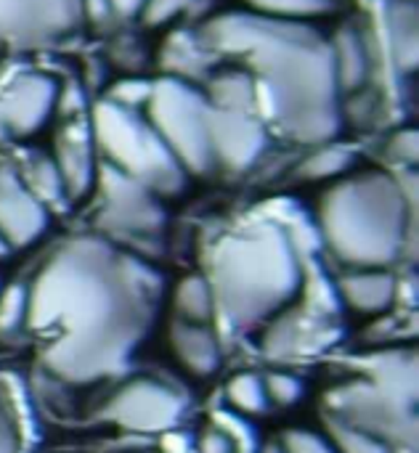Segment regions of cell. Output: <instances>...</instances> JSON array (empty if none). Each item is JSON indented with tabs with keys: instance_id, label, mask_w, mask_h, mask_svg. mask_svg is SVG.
I'll list each match as a JSON object with an SVG mask.
<instances>
[{
	"instance_id": "1",
	"label": "cell",
	"mask_w": 419,
	"mask_h": 453,
	"mask_svg": "<svg viewBox=\"0 0 419 453\" xmlns=\"http://www.w3.org/2000/svg\"><path fill=\"white\" fill-rule=\"evenodd\" d=\"M162 276L98 236L53 250L29 281L27 332L45 337L40 364L66 385H93L128 369L149 334Z\"/></svg>"
},
{
	"instance_id": "2",
	"label": "cell",
	"mask_w": 419,
	"mask_h": 453,
	"mask_svg": "<svg viewBox=\"0 0 419 453\" xmlns=\"http://www.w3.org/2000/svg\"><path fill=\"white\" fill-rule=\"evenodd\" d=\"M215 58H234L258 88L260 114L290 141L319 146L343 130V93L335 77L327 35L316 24L223 11L199 29Z\"/></svg>"
},
{
	"instance_id": "3",
	"label": "cell",
	"mask_w": 419,
	"mask_h": 453,
	"mask_svg": "<svg viewBox=\"0 0 419 453\" xmlns=\"http://www.w3.org/2000/svg\"><path fill=\"white\" fill-rule=\"evenodd\" d=\"M415 226V188L388 170H351L319 202V228L330 252L351 268H388Z\"/></svg>"
},
{
	"instance_id": "4",
	"label": "cell",
	"mask_w": 419,
	"mask_h": 453,
	"mask_svg": "<svg viewBox=\"0 0 419 453\" xmlns=\"http://www.w3.org/2000/svg\"><path fill=\"white\" fill-rule=\"evenodd\" d=\"M207 281L215 311L244 332L292 303L303 287V265L287 228L266 220L218 239Z\"/></svg>"
},
{
	"instance_id": "5",
	"label": "cell",
	"mask_w": 419,
	"mask_h": 453,
	"mask_svg": "<svg viewBox=\"0 0 419 453\" xmlns=\"http://www.w3.org/2000/svg\"><path fill=\"white\" fill-rule=\"evenodd\" d=\"M88 125L104 165L136 178L162 199L186 188V170L162 143L144 109H130L106 98L93 106Z\"/></svg>"
},
{
	"instance_id": "6",
	"label": "cell",
	"mask_w": 419,
	"mask_h": 453,
	"mask_svg": "<svg viewBox=\"0 0 419 453\" xmlns=\"http://www.w3.org/2000/svg\"><path fill=\"white\" fill-rule=\"evenodd\" d=\"M144 114L186 175H210L215 170L210 149V101L199 82L173 74L154 80Z\"/></svg>"
},
{
	"instance_id": "7",
	"label": "cell",
	"mask_w": 419,
	"mask_h": 453,
	"mask_svg": "<svg viewBox=\"0 0 419 453\" xmlns=\"http://www.w3.org/2000/svg\"><path fill=\"white\" fill-rule=\"evenodd\" d=\"M417 403L407 401L383 385L356 377L324 393L327 414H335L364 433L380 438L388 449L401 446L415 451L417 449Z\"/></svg>"
},
{
	"instance_id": "8",
	"label": "cell",
	"mask_w": 419,
	"mask_h": 453,
	"mask_svg": "<svg viewBox=\"0 0 419 453\" xmlns=\"http://www.w3.org/2000/svg\"><path fill=\"white\" fill-rule=\"evenodd\" d=\"M189 411V401L178 388L138 377L117 388L101 406V419L130 433H167L175 430Z\"/></svg>"
},
{
	"instance_id": "9",
	"label": "cell",
	"mask_w": 419,
	"mask_h": 453,
	"mask_svg": "<svg viewBox=\"0 0 419 453\" xmlns=\"http://www.w3.org/2000/svg\"><path fill=\"white\" fill-rule=\"evenodd\" d=\"M98 191V223L109 234L117 236H154L162 231L167 215L162 196H157L149 186L128 178L125 173L98 165L96 188Z\"/></svg>"
},
{
	"instance_id": "10",
	"label": "cell",
	"mask_w": 419,
	"mask_h": 453,
	"mask_svg": "<svg viewBox=\"0 0 419 453\" xmlns=\"http://www.w3.org/2000/svg\"><path fill=\"white\" fill-rule=\"evenodd\" d=\"M85 21V0H0V48H48Z\"/></svg>"
},
{
	"instance_id": "11",
	"label": "cell",
	"mask_w": 419,
	"mask_h": 453,
	"mask_svg": "<svg viewBox=\"0 0 419 453\" xmlns=\"http://www.w3.org/2000/svg\"><path fill=\"white\" fill-rule=\"evenodd\" d=\"M61 106V82L43 69H19L0 85V138L37 135Z\"/></svg>"
},
{
	"instance_id": "12",
	"label": "cell",
	"mask_w": 419,
	"mask_h": 453,
	"mask_svg": "<svg viewBox=\"0 0 419 453\" xmlns=\"http://www.w3.org/2000/svg\"><path fill=\"white\" fill-rule=\"evenodd\" d=\"M271 127L260 111L210 104V149L215 170L247 173L268 151Z\"/></svg>"
},
{
	"instance_id": "13",
	"label": "cell",
	"mask_w": 419,
	"mask_h": 453,
	"mask_svg": "<svg viewBox=\"0 0 419 453\" xmlns=\"http://www.w3.org/2000/svg\"><path fill=\"white\" fill-rule=\"evenodd\" d=\"M50 223L48 207L27 188L19 170L0 162V239L8 250L35 244Z\"/></svg>"
},
{
	"instance_id": "14",
	"label": "cell",
	"mask_w": 419,
	"mask_h": 453,
	"mask_svg": "<svg viewBox=\"0 0 419 453\" xmlns=\"http://www.w3.org/2000/svg\"><path fill=\"white\" fill-rule=\"evenodd\" d=\"M53 162L64 180L66 199H85L96 188L98 178V151L93 143V133L88 122H66L56 133L53 141Z\"/></svg>"
},
{
	"instance_id": "15",
	"label": "cell",
	"mask_w": 419,
	"mask_h": 453,
	"mask_svg": "<svg viewBox=\"0 0 419 453\" xmlns=\"http://www.w3.org/2000/svg\"><path fill=\"white\" fill-rule=\"evenodd\" d=\"M327 42H330V56H332L343 101L345 96H356L367 90L372 82V69H375L372 42L367 32L356 24H343L332 35H327Z\"/></svg>"
},
{
	"instance_id": "16",
	"label": "cell",
	"mask_w": 419,
	"mask_h": 453,
	"mask_svg": "<svg viewBox=\"0 0 419 453\" xmlns=\"http://www.w3.org/2000/svg\"><path fill=\"white\" fill-rule=\"evenodd\" d=\"M167 340H170L173 356L181 361V366L189 374L207 380L221 369V361H223L221 342L207 324H189V321L178 319L170 326Z\"/></svg>"
},
{
	"instance_id": "17",
	"label": "cell",
	"mask_w": 419,
	"mask_h": 453,
	"mask_svg": "<svg viewBox=\"0 0 419 453\" xmlns=\"http://www.w3.org/2000/svg\"><path fill=\"white\" fill-rule=\"evenodd\" d=\"M338 292L356 313L380 316L396 300V279L385 268H353L338 281Z\"/></svg>"
},
{
	"instance_id": "18",
	"label": "cell",
	"mask_w": 419,
	"mask_h": 453,
	"mask_svg": "<svg viewBox=\"0 0 419 453\" xmlns=\"http://www.w3.org/2000/svg\"><path fill=\"white\" fill-rule=\"evenodd\" d=\"M388 56L399 72L417 69V5L412 0H388L383 13Z\"/></svg>"
},
{
	"instance_id": "19",
	"label": "cell",
	"mask_w": 419,
	"mask_h": 453,
	"mask_svg": "<svg viewBox=\"0 0 419 453\" xmlns=\"http://www.w3.org/2000/svg\"><path fill=\"white\" fill-rule=\"evenodd\" d=\"M242 8L274 21L316 24L338 11V0H242Z\"/></svg>"
},
{
	"instance_id": "20",
	"label": "cell",
	"mask_w": 419,
	"mask_h": 453,
	"mask_svg": "<svg viewBox=\"0 0 419 453\" xmlns=\"http://www.w3.org/2000/svg\"><path fill=\"white\" fill-rule=\"evenodd\" d=\"M356 170V151L338 143L327 141L319 146H311V154L300 162V178L303 180H338Z\"/></svg>"
},
{
	"instance_id": "21",
	"label": "cell",
	"mask_w": 419,
	"mask_h": 453,
	"mask_svg": "<svg viewBox=\"0 0 419 453\" xmlns=\"http://www.w3.org/2000/svg\"><path fill=\"white\" fill-rule=\"evenodd\" d=\"M173 305L181 321L189 324H210L215 316V297L213 287L205 273H189L178 281L173 292Z\"/></svg>"
},
{
	"instance_id": "22",
	"label": "cell",
	"mask_w": 419,
	"mask_h": 453,
	"mask_svg": "<svg viewBox=\"0 0 419 453\" xmlns=\"http://www.w3.org/2000/svg\"><path fill=\"white\" fill-rule=\"evenodd\" d=\"M21 180L27 183V188L48 207V204H56L61 199H66V191H64V180L58 175V167L53 162L50 154H29L19 170Z\"/></svg>"
},
{
	"instance_id": "23",
	"label": "cell",
	"mask_w": 419,
	"mask_h": 453,
	"mask_svg": "<svg viewBox=\"0 0 419 453\" xmlns=\"http://www.w3.org/2000/svg\"><path fill=\"white\" fill-rule=\"evenodd\" d=\"M29 311V284L13 281L0 292V342L11 345L27 332Z\"/></svg>"
},
{
	"instance_id": "24",
	"label": "cell",
	"mask_w": 419,
	"mask_h": 453,
	"mask_svg": "<svg viewBox=\"0 0 419 453\" xmlns=\"http://www.w3.org/2000/svg\"><path fill=\"white\" fill-rule=\"evenodd\" d=\"M322 422H324V433H327L330 443L338 449V453H391V449L380 438L364 433L361 427H356L335 414L322 411Z\"/></svg>"
},
{
	"instance_id": "25",
	"label": "cell",
	"mask_w": 419,
	"mask_h": 453,
	"mask_svg": "<svg viewBox=\"0 0 419 453\" xmlns=\"http://www.w3.org/2000/svg\"><path fill=\"white\" fill-rule=\"evenodd\" d=\"M226 398H229L231 409L244 414V417H260L271 406L268 393H266V382L255 372L234 374L226 385Z\"/></svg>"
},
{
	"instance_id": "26",
	"label": "cell",
	"mask_w": 419,
	"mask_h": 453,
	"mask_svg": "<svg viewBox=\"0 0 419 453\" xmlns=\"http://www.w3.org/2000/svg\"><path fill=\"white\" fill-rule=\"evenodd\" d=\"M197 0H144L138 19L146 27H167L178 19H183Z\"/></svg>"
},
{
	"instance_id": "27",
	"label": "cell",
	"mask_w": 419,
	"mask_h": 453,
	"mask_svg": "<svg viewBox=\"0 0 419 453\" xmlns=\"http://www.w3.org/2000/svg\"><path fill=\"white\" fill-rule=\"evenodd\" d=\"M263 382H266L268 401L276 406H295L306 393V385L295 374H287V372H271L263 377Z\"/></svg>"
},
{
	"instance_id": "28",
	"label": "cell",
	"mask_w": 419,
	"mask_h": 453,
	"mask_svg": "<svg viewBox=\"0 0 419 453\" xmlns=\"http://www.w3.org/2000/svg\"><path fill=\"white\" fill-rule=\"evenodd\" d=\"M284 453H338V449L330 443L327 435L314 433V430H303V427H292L282 435L279 441Z\"/></svg>"
},
{
	"instance_id": "29",
	"label": "cell",
	"mask_w": 419,
	"mask_h": 453,
	"mask_svg": "<svg viewBox=\"0 0 419 453\" xmlns=\"http://www.w3.org/2000/svg\"><path fill=\"white\" fill-rule=\"evenodd\" d=\"M388 154L393 162H401L404 167H412L417 162V130L404 127L399 133H393V138L388 141Z\"/></svg>"
},
{
	"instance_id": "30",
	"label": "cell",
	"mask_w": 419,
	"mask_h": 453,
	"mask_svg": "<svg viewBox=\"0 0 419 453\" xmlns=\"http://www.w3.org/2000/svg\"><path fill=\"white\" fill-rule=\"evenodd\" d=\"M0 453H19V430L3 401H0Z\"/></svg>"
},
{
	"instance_id": "31",
	"label": "cell",
	"mask_w": 419,
	"mask_h": 453,
	"mask_svg": "<svg viewBox=\"0 0 419 453\" xmlns=\"http://www.w3.org/2000/svg\"><path fill=\"white\" fill-rule=\"evenodd\" d=\"M109 13L117 19H138V11L144 5V0H104Z\"/></svg>"
},
{
	"instance_id": "32",
	"label": "cell",
	"mask_w": 419,
	"mask_h": 453,
	"mask_svg": "<svg viewBox=\"0 0 419 453\" xmlns=\"http://www.w3.org/2000/svg\"><path fill=\"white\" fill-rule=\"evenodd\" d=\"M260 453H284V451H282V446H279V443H266V446L260 449Z\"/></svg>"
},
{
	"instance_id": "33",
	"label": "cell",
	"mask_w": 419,
	"mask_h": 453,
	"mask_svg": "<svg viewBox=\"0 0 419 453\" xmlns=\"http://www.w3.org/2000/svg\"><path fill=\"white\" fill-rule=\"evenodd\" d=\"M8 252H11V250H8V244H5V242L0 239V257H5Z\"/></svg>"
},
{
	"instance_id": "34",
	"label": "cell",
	"mask_w": 419,
	"mask_h": 453,
	"mask_svg": "<svg viewBox=\"0 0 419 453\" xmlns=\"http://www.w3.org/2000/svg\"><path fill=\"white\" fill-rule=\"evenodd\" d=\"M0 292H3V281H0Z\"/></svg>"
}]
</instances>
